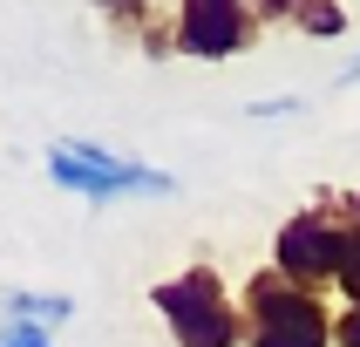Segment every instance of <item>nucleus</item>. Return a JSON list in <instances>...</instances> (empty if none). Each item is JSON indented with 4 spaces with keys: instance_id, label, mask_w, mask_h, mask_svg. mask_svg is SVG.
I'll return each instance as SVG.
<instances>
[{
    "instance_id": "f257e3e1",
    "label": "nucleus",
    "mask_w": 360,
    "mask_h": 347,
    "mask_svg": "<svg viewBox=\"0 0 360 347\" xmlns=\"http://www.w3.org/2000/svg\"><path fill=\"white\" fill-rule=\"evenodd\" d=\"M150 306L163 313L177 347H238L245 341V313L231 306V293H224V279L211 265H184L177 279H157Z\"/></svg>"
},
{
    "instance_id": "f03ea898",
    "label": "nucleus",
    "mask_w": 360,
    "mask_h": 347,
    "mask_svg": "<svg viewBox=\"0 0 360 347\" xmlns=\"http://www.w3.org/2000/svg\"><path fill=\"white\" fill-rule=\"evenodd\" d=\"M48 177L61 191H75L89 204H116V198H170L177 177L157 170V163H136V157H116L102 143H82V137H61L48 143Z\"/></svg>"
},
{
    "instance_id": "7ed1b4c3",
    "label": "nucleus",
    "mask_w": 360,
    "mask_h": 347,
    "mask_svg": "<svg viewBox=\"0 0 360 347\" xmlns=\"http://www.w3.org/2000/svg\"><path fill=\"white\" fill-rule=\"evenodd\" d=\"M245 347H333V320H326L320 293L292 286L285 272H252L245 286Z\"/></svg>"
},
{
    "instance_id": "20e7f679",
    "label": "nucleus",
    "mask_w": 360,
    "mask_h": 347,
    "mask_svg": "<svg viewBox=\"0 0 360 347\" xmlns=\"http://www.w3.org/2000/svg\"><path fill=\"white\" fill-rule=\"evenodd\" d=\"M340 252H347V218L333 204H306L292 218L279 225V239H272V272H285L292 286L306 293H320V286L340 279Z\"/></svg>"
},
{
    "instance_id": "39448f33",
    "label": "nucleus",
    "mask_w": 360,
    "mask_h": 347,
    "mask_svg": "<svg viewBox=\"0 0 360 347\" xmlns=\"http://www.w3.org/2000/svg\"><path fill=\"white\" fill-rule=\"evenodd\" d=\"M170 27H177V55L224 61L259 34V14H252V0H177Z\"/></svg>"
},
{
    "instance_id": "423d86ee",
    "label": "nucleus",
    "mask_w": 360,
    "mask_h": 347,
    "mask_svg": "<svg viewBox=\"0 0 360 347\" xmlns=\"http://www.w3.org/2000/svg\"><path fill=\"white\" fill-rule=\"evenodd\" d=\"M0 306H7V320H34V327H61V320H75V300L68 293H0Z\"/></svg>"
},
{
    "instance_id": "0eeeda50",
    "label": "nucleus",
    "mask_w": 360,
    "mask_h": 347,
    "mask_svg": "<svg viewBox=\"0 0 360 347\" xmlns=\"http://www.w3.org/2000/svg\"><path fill=\"white\" fill-rule=\"evenodd\" d=\"M292 20H300V34H313V41L347 34V7L340 0H292Z\"/></svg>"
},
{
    "instance_id": "6e6552de",
    "label": "nucleus",
    "mask_w": 360,
    "mask_h": 347,
    "mask_svg": "<svg viewBox=\"0 0 360 347\" xmlns=\"http://www.w3.org/2000/svg\"><path fill=\"white\" fill-rule=\"evenodd\" d=\"M347 293V306H360V232L347 225V252H340V279H333Z\"/></svg>"
},
{
    "instance_id": "1a4fd4ad",
    "label": "nucleus",
    "mask_w": 360,
    "mask_h": 347,
    "mask_svg": "<svg viewBox=\"0 0 360 347\" xmlns=\"http://www.w3.org/2000/svg\"><path fill=\"white\" fill-rule=\"evenodd\" d=\"M0 347H55V334L34 327V320H7L0 327Z\"/></svg>"
},
{
    "instance_id": "9d476101",
    "label": "nucleus",
    "mask_w": 360,
    "mask_h": 347,
    "mask_svg": "<svg viewBox=\"0 0 360 347\" xmlns=\"http://www.w3.org/2000/svg\"><path fill=\"white\" fill-rule=\"evenodd\" d=\"M96 7L116 20V27H143V0H96Z\"/></svg>"
},
{
    "instance_id": "9b49d317",
    "label": "nucleus",
    "mask_w": 360,
    "mask_h": 347,
    "mask_svg": "<svg viewBox=\"0 0 360 347\" xmlns=\"http://www.w3.org/2000/svg\"><path fill=\"white\" fill-rule=\"evenodd\" d=\"M333 347H360V306H347L333 320Z\"/></svg>"
},
{
    "instance_id": "f8f14e48",
    "label": "nucleus",
    "mask_w": 360,
    "mask_h": 347,
    "mask_svg": "<svg viewBox=\"0 0 360 347\" xmlns=\"http://www.w3.org/2000/svg\"><path fill=\"white\" fill-rule=\"evenodd\" d=\"M326 204H333V211H340V218H347V225H354V232H360V191H333V198H326Z\"/></svg>"
},
{
    "instance_id": "ddd939ff",
    "label": "nucleus",
    "mask_w": 360,
    "mask_h": 347,
    "mask_svg": "<svg viewBox=\"0 0 360 347\" xmlns=\"http://www.w3.org/2000/svg\"><path fill=\"white\" fill-rule=\"evenodd\" d=\"M354 82H360V61H354V68H347V75H340V89H354Z\"/></svg>"
}]
</instances>
